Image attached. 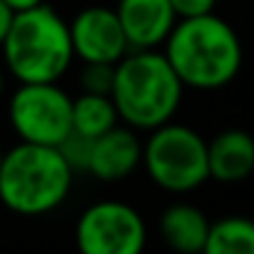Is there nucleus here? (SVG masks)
I'll return each mask as SVG.
<instances>
[{
	"instance_id": "obj_16",
	"label": "nucleus",
	"mask_w": 254,
	"mask_h": 254,
	"mask_svg": "<svg viewBox=\"0 0 254 254\" xmlns=\"http://www.w3.org/2000/svg\"><path fill=\"white\" fill-rule=\"evenodd\" d=\"M112 77H115V63H85V67L80 72L82 92L110 95Z\"/></svg>"
},
{
	"instance_id": "obj_12",
	"label": "nucleus",
	"mask_w": 254,
	"mask_h": 254,
	"mask_svg": "<svg viewBox=\"0 0 254 254\" xmlns=\"http://www.w3.org/2000/svg\"><path fill=\"white\" fill-rule=\"evenodd\" d=\"M207 217L194 207V204H170L162 217H160V234L162 239L185 254H194L204 249V239H207Z\"/></svg>"
},
{
	"instance_id": "obj_2",
	"label": "nucleus",
	"mask_w": 254,
	"mask_h": 254,
	"mask_svg": "<svg viewBox=\"0 0 254 254\" xmlns=\"http://www.w3.org/2000/svg\"><path fill=\"white\" fill-rule=\"evenodd\" d=\"M182 80L165 53L130 50L115 63L112 105L117 117L132 130H155L172 120L182 102Z\"/></svg>"
},
{
	"instance_id": "obj_3",
	"label": "nucleus",
	"mask_w": 254,
	"mask_h": 254,
	"mask_svg": "<svg viewBox=\"0 0 254 254\" xmlns=\"http://www.w3.org/2000/svg\"><path fill=\"white\" fill-rule=\"evenodd\" d=\"M0 50L18 82H58L75 60L67 23L45 3L13 13Z\"/></svg>"
},
{
	"instance_id": "obj_1",
	"label": "nucleus",
	"mask_w": 254,
	"mask_h": 254,
	"mask_svg": "<svg viewBox=\"0 0 254 254\" xmlns=\"http://www.w3.org/2000/svg\"><path fill=\"white\" fill-rule=\"evenodd\" d=\"M165 58L185 87L217 90L237 77L242 67V43L214 13L177 18L165 38Z\"/></svg>"
},
{
	"instance_id": "obj_20",
	"label": "nucleus",
	"mask_w": 254,
	"mask_h": 254,
	"mask_svg": "<svg viewBox=\"0 0 254 254\" xmlns=\"http://www.w3.org/2000/svg\"><path fill=\"white\" fill-rule=\"evenodd\" d=\"M3 87H5V77H3V70H0V95H3Z\"/></svg>"
},
{
	"instance_id": "obj_6",
	"label": "nucleus",
	"mask_w": 254,
	"mask_h": 254,
	"mask_svg": "<svg viewBox=\"0 0 254 254\" xmlns=\"http://www.w3.org/2000/svg\"><path fill=\"white\" fill-rule=\"evenodd\" d=\"M72 97L55 82H20L10 97V125L23 142L58 145L70 132Z\"/></svg>"
},
{
	"instance_id": "obj_5",
	"label": "nucleus",
	"mask_w": 254,
	"mask_h": 254,
	"mask_svg": "<svg viewBox=\"0 0 254 254\" xmlns=\"http://www.w3.org/2000/svg\"><path fill=\"white\" fill-rule=\"evenodd\" d=\"M142 145V167L150 180L167 192H192L209 180L207 142L187 125L165 122Z\"/></svg>"
},
{
	"instance_id": "obj_15",
	"label": "nucleus",
	"mask_w": 254,
	"mask_h": 254,
	"mask_svg": "<svg viewBox=\"0 0 254 254\" xmlns=\"http://www.w3.org/2000/svg\"><path fill=\"white\" fill-rule=\"evenodd\" d=\"M55 147H58V152L63 155V160L67 162V167H70L72 172H87L90 150H92V137H85V135L70 130Z\"/></svg>"
},
{
	"instance_id": "obj_4",
	"label": "nucleus",
	"mask_w": 254,
	"mask_h": 254,
	"mask_svg": "<svg viewBox=\"0 0 254 254\" xmlns=\"http://www.w3.org/2000/svg\"><path fill=\"white\" fill-rule=\"evenodd\" d=\"M72 177L58 147L20 140L0 160V202L23 217L48 214L65 202Z\"/></svg>"
},
{
	"instance_id": "obj_17",
	"label": "nucleus",
	"mask_w": 254,
	"mask_h": 254,
	"mask_svg": "<svg viewBox=\"0 0 254 254\" xmlns=\"http://www.w3.org/2000/svg\"><path fill=\"white\" fill-rule=\"evenodd\" d=\"M170 5L177 18H194V15L214 13L217 0H170Z\"/></svg>"
},
{
	"instance_id": "obj_9",
	"label": "nucleus",
	"mask_w": 254,
	"mask_h": 254,
	"mask_svg": "<svg viewBox=\"0 0 254 254\" xmlns=\"http://www.w3.org/2000/svg\"><path fill=\"white\" fill-rule=\"evenodd\" d=\"M115 13L130 50H152L162 45L177 23L170 0H120Z\"/></svg>"
},
{
	"instance_id": "obj_14",
	"label": "nucleus",
	"mask_w": 254,
	"mask_h": 254,
	"mask_svg": "<svg viewBox=\"0 0 254 254\" xmlns=\"http://www.w3.org/2000/svg\"><path fill=\"white\" fill-rule=\"evenodd\" d=\"M204 254H252L254 224L244 217H227L207 227Z\"/></svg>"
},
{
	"instance_id": "obj_19",
	"label": "nucleus",
	"mask_w": 254,
	"mask_h": 254,
	"mask_svg": "<svg viewBox=\"0 0 254 254\" xmlns=\"http://www.w3.org/2000/svg\"><path fill=\"white\" fill-rule=\"evenodd\" d=\"M3 3H5L13 13H18V10H28V8H33V5H40V3H45V0H3Z\"/></svg>"
},
{
	"instance_id": "obj_7",
	"label": "nucleus",
	"mask_w": 254,
	"mask_h": 254,
	"mask_svg": "<svg viewBox=\"0 0 254 254\" xmlns=\"http://www.w3.org/2000/svg\"><path fill=\"white\" fill-rule=\"evenodd\" d=\"M75 242L85 254H140L147 242V227L135 207L105 199L80 214Z\"/></svg>"
},
{
	"instance_id": "obj_8",
	"label": "nucleus",
	"mask_w": 254,
	"mask_h": 254,
	"mask_svg": "<svg viewBox=\"0 0 254 254\" xmlns=\"http://www.w3.org/2000/svg\"><path fill=\"white\" fill-rule=\"evenodd\" d=\"M75 58L82 63H117L130 53L117 13L105 5L85 8L67 23Z\"/></svg>"
},
{
	"instance_id": "obj_21",
	"label": "nucleus",
	"mask_w": 254,
	"mask_h": 254,
	"mask_svg": "<svg viewBox=\"0 0 254 254\" xmlns=\"http://www.w3.org/2000/svg\"><path fill=\"white\" fill-rule=\"evenodd\" d=\"M0 160H3V150H0Z\"/></svg>"
},
{
	"instance_id": "obj_18",
	"label": "nucleus",
	"mask_w": 254,
	"mask_h": 254,
	"mask_svg": "<svg viewBox=\"0 0 254 254\" xmlns=\"http://www.w3.org/2000/svg\"><path fill=\"white\" fill-rule=\"evenodd\" d=\"M10 20H13V10L0 0V43H3V38H5V33L10 28Z\"/></svg>"
},
{
	"instance_id": "obj_10",
	"label": "nucleus",
	"mask_w": 254,
	"mask_h": 254,
	"mask_svg": "<svg viewBox=\"0 0 254 254\" xmlns=\"http://www.w3.org/2000/svg\"><path fill=\"white\" fill-rule=\"evenodd\" d=\"M142 162V142L132 127L115 125L92 140L87 175L102 182H117L130 177Z\"/></svg>"
},
{
	"instance_id": "obj_13",
	"label": "nucleus",
	"mask_w": 254,
	"mask_h": 254,
	"mask_svg": "<svg viewBox=\"0 0 254 254\" xmlns=\"http://www.w3.org/2000/svg\"><path fill=\"white\" fill-rule=\"evenodd\" d=\"M117 110L112 105L110 95H95L82 92L77 100H72L70 107V130L85 135V137H100L102 132L112 130L117 125Z\"/></svg>"
},
{
	"instance_id": "obj_11",
	"label": "nucleus",
	"mask_w": 254,
	"mask_h": 254,
	"mask_svg": "<svg viewBox=\"0 0 254 254\" xmlns=\"http://www.w3.org/2000/svg\"><path fill=\"white\" fill-rule=\"evenodd\" d=\"M254 170V140L244 130H224L207 142V172L212 180L234 185Z\"/></svg>"
}]
</instances>
